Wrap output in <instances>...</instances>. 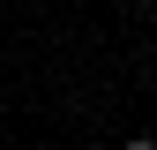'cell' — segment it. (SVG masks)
<instances>
[{
  "instance_id": "obj_2",
  "label": "cell",
  "mask_w": 157,
  "mask_h": 150,
  "mask_svg": "<svg viewBox=\"0 0 157 150\" xmlns=\"http://www.w3.org/2000/svg\"><path fill=\"white\" fill-rule=\"evenodd\" d=\"M23 8H37V0H23Z\"/></svg>"
},
{
  "instance_id": "obj_1",
  "label": "cell",
  "mask_w": 157,
  "mask_h": 150,
  "mask_svg": "<svg viewBox=\"0 0 157 150\" xmlns=\"http://www.w3.org/2000/svg\"><path fill=\"white\" fill-rule=\"evenodd\" d=\"M127 150H157V135H127Z\"/></svg>"
}]
</instances>
